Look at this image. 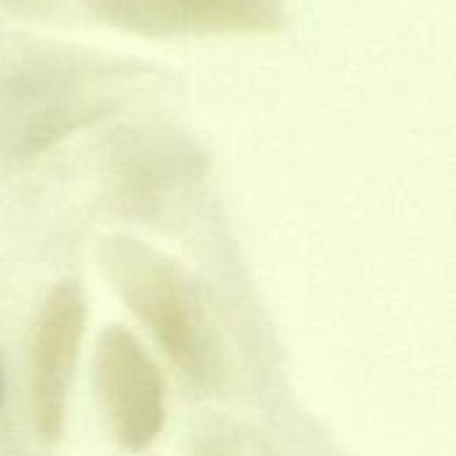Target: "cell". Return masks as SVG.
Wrapping results in <instances>:
<instances>
[{
	"instance_id": "obj_2",
	"label": "cell",
	"mask_w": 456,
	"mask_h": 456,
	"mask_svg": "<svg viewBox=\"0 0 456 456\" xmlns=\"http://www.w3.org/2000/svg\"><path fill=\"white\" fill-rule=\"evenodd\" d=\"M102 265L128 305L150 329L171 363L195 385L208 387L222 377V347L192 281L160 251L134 238H112Z\"/></svg>"
},
{
	"instance_id": "obj_9",
	"label": "cell",
	"mask_w": 456,
	"mask_h": 456,
	"mask_svg": "<svg viewBox=\"0 0 456 456\" xmlns=\"http://www.w3.org/2000/svg\"><path fill=\"white\" fill-rule=\"evenodd\" d=\"M0 406H3V371H0Z\"/></svg>"
},
{
	"instance_id": "obj_6",
	"label": "cell",
	"mask_w": 456,
	"mask_h": 456,
	"mask_svg": "<svg viewBox=\"0 0 456 456\" xmlns=\"http://www.w3.org/2000/svg\"><path fill=\"white\" fill-rule=\"evenodd\" d=\"M86 331V297L77 281L56 283L37 315L32 334L29 398L32 419L43 444L64 433L75 363Z\"/></svg>"
},
{
	"instance_id": "obj_4",
	"label": "cell",
	"mask_w": 456,
	"mask_h": 456,
	"mask_svg": "<svg viewBox=\"0 0 456 456\" xmlns=\"http://www.w3.org/2000/svg\"><path fill=\"white\" fill-rule=\"evenodd\" d=\"M115 203L134 214H152L206 171L203 150L182 131L158 123L126 126L110 139L107 155Z\"/></svg>"
},
{
	"instance_id": "obj_1",
	"label": "cell",
	"mask_w": 456,
	"mask_h": 456,
	"mask_svg": "<svg viewBox=\"0 0 456 456\" xmlns=\"http://www.w3.org/2000/svg\"><path fill=\"white\" fill-rule=\"evenodd\" d=\"M152 80L139 59L0 29V158L43 155L120 112Z\"/></svg>"
},
{
	"instance_id": "obj_8",
	"label": "cell",
	"mask_w": 456,
	"mask_h": 456,
	"mask_svg": "<svg viewBox=\"0 0 456 456\" xmlns=\"http://www.w3.org/2000/svg\"><path fill=\"white\" fill-rule=\"evenodd\" d=\"M11 11L16 13H43L45 8H51V0H3Z\"/></svg>"
},
{
	"instance_id": "obj_7",
	"label": "cell",
	"mask_w": 456,
	"mask_h": 456,
	"mask_svg": "<svg viewBox=\"0 0 456 456\" xmlns=\"http://www.w3.org/2000/svg\"><path fill=\"white\" fill-rule=\"evenodd\" d=\"M198 456H265V449L248 438H240V433H224L206 441Z\"/></svg>"
},
{
	"instance_id": "obj_3",
	"label": "cell",
	"mask_w": 456,
	"mask_h": 456,
	"mask_svg": "<svg viewBox=\"0 0 456 456\" xmlns=\"http://www.w3.org/2000/svg\"><path fill=\"white\" fill-rule=\"evenodd\" d=\"M102 24L150 40L278 35L283 0H86Z\"/></svg>"
},
{
	"instance_id": "obj_5",
	"label": "cell",
	"mask_w": 456,
	"mask_h": 456,
	"mask_svg": "<svg viewBox=\"0 0 456 456\" xmlns=\"http://www.w3.org/2000/svg\"><path fill=\"white\" fill-rule=\"evenodd\" d=\"M96 390L115 441L144 452L166 428V387L152 358L123 326H110L96 347Z\"/></svg>"
}]
</instances>
